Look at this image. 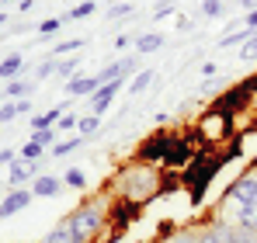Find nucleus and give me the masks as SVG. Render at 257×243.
Returning <instances> with one entry per match:
<instances>
[{
  "mask_svg": "<svg viewBox=\"0 0 257 243\" xmlns=\"http://www.w3.org/2000/svg\"><path fill=\"white\" fill-rule=\"evenodd\" d=\"M66 222H70L73 243H97L101 229H104V208H101V202H87L80 208H73L66 215Z\"/></svg>",
  "mask_w": 257,
  "mask_h": 243,
  "instance_id": "1",
  "label": "nucleus"
},
{
  "mask_svg": "<svg viewBox=\"0 0 257 243\" xmlns=\"http://www.w3.org/2000/svg\"><path fill=\"white\" fill-rule=\"evenodd\" d=\"M226 198H229V202H236V208H240V205L257 202V174H254V170L240 174V177L226 188Z\"/></svg>",
  "mask_w": 257,
  "mask_h": 243,
  "instance_id": "2",
  "label": "nucleus"
},
{
  "mask_svg": "<svg viewBox=\"0 0 257 243\" xmlns=\"http://www.w3.org/2000/svg\"><path fill=\"white\" fill-rule=\"evenodd\" d=\"M125 83H128L125 77H122V80H108V83H101V87H97V90H94V94L87 97V101H90V115H104V111H108V104L115 101V94H118V90H122Z\"/></svg>",
  "mask_w": 257,
  "mask_h": 243,
  "instance_id": "3",
  "label": "nucleus"
},
{
  "mask_svg": "<svg viewBox=\"0 0 257 243\" xmlns=\"http://www.w3.org/2000/svg\"><path fill=\"white\" fill-rule=\"evenodd\" d=\"M35 177H39V163H28V160H21V157L7 163V184L11 188H21V184H28Z\"/></svg>",
  "mask_w": 257,
  "mask_h": 243,
  "instance_id": "4",
  "label": "nucleus"
},
{
  "mask_svg": "<svg viewBox=\"0 0 257 243\" xmlns=\"http://www.w3.org/2000/svg\"><path fill=\"white\" fill-rule=\"evenodd\" d=\"M32 198H35V195H32L28 188H14L7 198H0V219H11V215H18L21 208H28V205H32Z\"/></svg>",
  "mask_w": 257,
  "mask_h": 243,
  "instance_id": "5",
  "label": "nucleus"
},
{
  "mask_svg": "<svg viewBox=\"0 0 257 243\" xmlns=\"http://www.w3.org/2000/svg\"><path fill=\"white\" fill-rule=\"evenodd\" d=\"M63 188H66V184H63V177L39 174V177H35V184H32V195H35V198H56Z\"/></svg>",
  "mask_w": 257,
  "mask_h": 243,
  "instance_id": "6",
  "label": "nucleus"
},
{
  "mask_svg": "<svg viewBox=\"0 0 257 243\" xmlns=\"http://www.w3.org/2000/svg\"><path fill=\"white\" fill-rule=\"evenodd\" d=\"M101 87V80H97V73L94 77H73V80H66V97H90L94 90Z\"/></svg>",
  "mask_w": 257,
  "mask_h": 243,
  "instance_id": "7",
  "label": "nucleus"
},
{
  "mask_svg": "<svg viewBox=\"0 0 257 243\" xmlns=\"http://www.w3.org/2000/svg\"><path fill=\"white\" fill-rule=\"evenodd\" d=\"M188 153H191V146L184 139H171L167 143V153H164V167H181V163L188 160Z\"/></svg>",
  "mask_w": 257,
  "mask_h": 243,
  "instance_id": "8",
  "label": "nucleus"
},
{
  "mask_svg": "<svg viewBox=\"0 0 257 243\" xmlns=\"http://www.w3.org/2000/svg\"><path fill=\"white\" fill-rule=\"evenodd\" d=\"M167 136H153V139H146V146L139 150V160H160L164 163V153H167Z\"/></svg>",
  "mask_w": 257,
  "mask_h": 243,
  "instance_id": "9",
  "label": "nucleus"
},
{
  "mask_svg": "<svg viewBox=\"0 0 257 243\" xmlns=\"http://www.w3.org/2000/svg\"><path fill=\"white\" fill-rule=\"evenodd\" d=\"M164 49V32H146V35H136V56H150Z\"/></svg>",
  "mask_w": 257,
  "mask_h": 243,
  "instance_id": "10",
  "label": "nucleus"
},
{
  "mask_svg": "<svg viewBox=\"0 0 257 243\" xmlns=\"http://www.w3.org/2000/svg\"><path fill=\"white\" fill-rule=\"evenodd\" d=\"M4 90H7V97H11V101H21V97H32L35 83H32V80H25V77H14V80L7 83Z\"/></svg>",
  "mask_w": 257,
  "mask_h": 243,
  "instance_id": "11",
  "label": "nucleus"
},
{
  "mask_svg": "<svg viewBox=\"0 0 257 243\" xmlns=\"http://www.w3.org/2000/svg\"><path fill=\"white\" fill-rule=\"evenodd\" d=\"M236 226H243V229L257 233V202L240 205V208H236Z\"/></svg>",
  "mask_w": 257,
  "mask_h": 243,
  "instance_id": "12",
  "label": "nucleus"
},
{
  "mask_svg": "<svg viewBox=\"0 0 257 243\" xmlns=\"http://www.w3.org/2000/svg\"><path fill=\"white\" fill-rule=\"evenodd\" d=\"M157 80V70H139V73H136V77H132V80H128V94H132V97H136V94H143V90H146V87H150V83Z\"/></svg>",
  "mask_w": 257,
  "mask_h": 243,
  "instance_id": "13",
  "label": "nucleus"
},
{
  "mask_svg": "<svg viewBox=\"0 0 257 243\" xmlns=\"http://www.w3.org/2000/svg\"><path fill=\"white\" fill-rule=\"evenodd\" d=\"M42 243H73V233H70V222L63 219L59 226H52L49 233L42 236Z\"/></svg>",
  "mask_w": 257,
  "mask_h": 243,
  "instance_id": "14",
  "label": "nucleus"
},
{
  "mask_svg": "<svg viewBox=\"0 0 257 243\" xmlns=\"http://www.w3.org/2000/svg\"><path fill=\"white\" fill-rule=\"evenodd\" d=\"M21 70H25V56H21V52H11V56L0 63V77H18Z\"/></svg>",
  "mask_w": 257,
  "mask_h": 243,
  "instance_id": "15",
  "label": "nucleus"
},
{
  "mask_svg": "<svg viewBox=\"0 0 257 243\" xmlns=\"http://www.w3.org/2000/svg\"><path fill=\"white\" fill-rule=\"evenodd\" d=\"M80 146H84V136H70V139H63V143L52 146V157H66V153H73Z\"/></svg>",
  "mask_w": 257,
  "mask_h": 243,
  "instance_id": "16",
  "label": "nucleus"
},
{
  "mask_svg": "<svg viewBox=\"0 0 257 243\" xmlns=\"http://www.w3.org/2000/svg\"><path fill=\"white\" fill-rule=\"evenodd\" d=\"M63 184H66V188H77V191H80V188H87V174L80 170V167H70V170L63 174Z\"/></svg>",
  "mask_w": 257,
  "mask_h": 243,
  "instance_id": "17",
  "label": "nucleus"
},
{
  "mask_svg": "<svg viewBox=\"0 0 257 243\" xmlns=\"http://www.w3.org/2000/svg\"><path fill=\"white\" fill-rule=\"evenodd\" d=\"M59 28H63V18H45L35 32H39V39L45 42V39H56V32H59Z\"/></svg>",
  "mask_w": 257,
  "mask_h": 243,
  "instance_id": "18",
  "label": "nucleus"
},
{
  "mask_svg": "<svg viewBox=\"0 0 257 243\" xmlns=\"http://www.w3.org/2000/svg\"><path fill=\"white\" fill-rule=\"evenodd\" d=\"M84 49V39H66V42H59V45H52V56L59 59V56H70V52H80Z\"/></svg>",
  "mask_w": 257,
  "mask_h": 243,
  "instance_id": "19",
  "label": "nucleus"
},
{
  "mask_svg": "<svg viewBox=\"0 0 257 243\" xmlns=\"http://www.w3.org/2000/svg\"><path fill=\"white\" fill-rule=\"evenodd\" d=\"M42 146H39V143H32V139H28V143H25V146H21V153H18V157H21V160H28V163H39L42 160Z\"/></svg>",
  "mask_w": 257,
  "mask_h": 243,
  "instance_id": "20",
  "label": "nucleus"
},
{
  "mask_svg": "<svg viewBox=\"0 0 257 243\" xmlns=\"http://www.w3.org/2000/svg\"><path fill=\"white\" fill-rule=\"evenodd\" d=\"M97 129H101V115H84V118L77 122V136H90Z\"/></svg>",
  "mask_w": 257,
  "mask_h": 243,
  "instance_id": "21",
  "label": "nucleus"
},
{
  "mask_svg": "<svg viewBox=\"0 0 257 243\" xmlns=\"http://www.w3.org/2000/svg\"><path fill=\"white\" fill-rule=\"evenodd\" d=\"M97 11V0H84V4H77V7H70V14L66 18H73V21H80V18H90Z\"/></svg>",
  "mask_w": 257,
  "mask_h": 243,
  "instance_id": "22",
  "label": "nucleus"
},
{
  "mask_svg": "<svg viewBox=\"0 0 257 243\" xmlns=\"http://www.w3.org/2000/svg\"><path fill=\"white\" fill-rule=\"evenodd\" d=\"M132 11H136V4H132V0H122V4H111V7H108V21H118V18H128Z\"/></svg>",
  "mask_w": 257,
  "mask_h": 243,
  "instance_id": "23",
  "label": "nucleus"
},
{
  "mask_svg": "<svg viewBox=\"0 0 257 243\" xmlns=\"http://www.w3.org/2000/svg\"><path fill=\"white\" fill-rule=\"evenodd\" d=\"M240 59L247 63V59H257V28H250V39L240 45Z\"/></svg>",
  "mask_w": 257,
  "mask_h": 243,
  "instance_id": "24",
  "label": "nucleus"
},
{
  "mask_svg": "<svg viewBox=\"0 0 257 243\" xmlns=\"http://www.w3.org/2000/svg\"><path fill=\"white\" fill-rule=\"evenodd\" d=\"M56 66H59V59H56V56H49L45 63H39V70H35V80H49V77H56Z\"/></svg>",
  "mask_w": 257,
  "mask_h": 243,
  "instance_id": "25",
  "label": "nucleus"
},
{
  "mask_svg": "<svg viewBox=\"0 0 257 243\" xmlns=\"http://www.w3.org/2000/svg\"><path fill=\"white\" fill-rule=\"evenodd\" d=\"M77 70H80V59H59V66H56V77H77Z\"/></svg>",
  "mask_w": 257,
  "mask_h": 243,
  "instance_id": "26",
  "label": "nucleus"
},
{
  "mask_svg": "<svg viewBox=\"0 0 257 243\" xmlns=\"http://www.w3.org/2000/svg\"><path fill=\"white\" fill-rule=\"evenodd\" d=\"M32 143H39L42 150H49V146L56 143V129H39V132H32Z\"/></svg>",
  "mask_w": 257,
  "mask_h": 243,
  "instance_id": "27",
  "label": "nucleus"
},
{
  "mask_svg": "<svg viewBox=\"0 0 257 243\" xmlns=\"http://www.w3.org/2000/svg\"><path fill=\"white\" fill-rule=\"evenodd\" d=\"M171 14H177V0H160L157 7H153V18L160 21V18H171Z\"/></svg>",
  "mask_w": 257,
  "mask_h": 243,
  "instance_id": "28",
  "label": "nucleus"
},
{
  "mask_svg": "<svg viewBox=\"0 0 257 243\" xmlns=\"http://www.w3.org/2000/svg\"><path fill=\"white\" fill-rule=\"evenodd\" d=\"M222 7H226L222 0H202V14H205V18H219Z\"/></svg>",
  "mask_w": 257,
  "mask_h": 243,
  "instance_id": "29",
  "label": "nucleus"
},
{
  "mask_svg": "<svg viewBox=\"0 0 257 243\" xmlns=\"http://www.w3.org/2000/svg\"><path fill=\"white\" fill-rule=\"evenodd\" d=\"M77 115H70V111H66V115H63V118L56 122V132H77Z\"/></svg>",
  "mask_w": 257,
  "mask_h": 243,
  "instance_id": "30",
  "label": "nucleus"
},
{
  "mask_svg": "<svg viewBox=\"0 0 257 243\" xmlns=\"http://www.w3.org/2000/svg\"><path fill=\"white\" fill-rule=\"evenodd\" d=\"M233 243H257V233L243 229V226H233Z\"/></svg>",
  "mask_w": 257,
  "mask_h": 243,
  "instance_id": "31",
  "label": "nucleus"
},
{
  "mask_svg": "<svg viewBox=\"0 0 257 243\" xmlns=\"http://www.w3.org/2000/svg\"><path fill=\"white\" fill-rule=\"evenodd\" d=\"M18 118V104L14 101H7V104H0V125H7V122Z\"/></svg>",
  "mask_w": 257,
  "mask_h": 243,
  "instance_id": "32",
  "label": "nucleus"
},
{
  "mask_svg": "<svg viewBox=\"0 0 257 243\" xmlns=\"http://www.w3.org/2000/svg\"><path fill=\"white\" fill-rule=\"evenodd\" d=\"M14 104H18V115H32V97H21Z\"/></svg>",
  "mask_w": 257,
  "mask_h": 243,
  "instance_id": "33",
  "label": "nucleus"
},
{
  "mask_svg": "<svg viewBox=\"0 0 257 243\" xmlns=\"http://www.w3.org/2000/svg\"><path fill=\"white\" fill-rule=\"evenodd\" d=\"M191 28V18L188 14H177V32H188Z\"/></svg>",
  "mask_w": 257,
  "mask_h": 243,
  "instance_id": "34",
  "label": "nucleus"
},
{
  "mask_svg": "<svg viewBox=\"0 0 257 243\" xmlns=\"http://www.w3.org/2000/svg\"><path fill=\"white\" fill-rule=\"evenodd\" d=\"M11 160H18V153L14 150H0V163H11Z\"/></svg>",
  "mask_w": 257,
  "mask_h": 243,
  "instance_id": "35",
  "label": "nucleus"
},
{
  "mask_svg": "<svg viewBox=\"0 0 257 243\" xmlns=\"http://www.w3.org/2000/svg\"><path fill=\"white\" fill-rule=\"evenodd\" d=\"M18 7H21V14H28V11H32V7H35V0H21V4H18Z\"/></svg>",
  "mask_w": 257,
  "mask_h": 243,
  "instance_id": "36",
  "label": "nucleus"
},
{
  "mask_svg": "<svg viewBox=\"0 0 257 243\" xmlns=\"http://www.w3.org/2000/svg\"><path fill=\"white\" fill-rule=\"evenodd\" d=\"M128 42H132V35H118V39H115V45H118V49H125Z\"/></svg>",
  "mask_w": 257,
  "mask_h": 243,
  "instance_id": "37",
  "label": "nucleus"
},
{
  "mask_svg": "<svg viewBox=\"0 0 257 243\" xmlns=\"http://www.w3.org/2000/svg\"><path fill=\"white\" fill-rule=\"evenodd\" d=\"M240 4H243L247 11H257V0H240Z\"/></svg>",
  "mask_w": 257,
  "mask_h": 243,
  "instance_id": "38",
  "label": "nucleus"
},
{
  "mask_svg": "<svg viewBox=\"0 0 257 243\" xmlns=\"http://www.w3.org/2000/svg\"><path fill=\"white\" fill-rule=\"evenodd\" d=\"M0 25H7V14H0Z\"/></svg>",
  "mask_w": 257,
  "mask_h": 243,
  "instance_id": "39",
  "label": "nucleus"
},
{
  "mask_svg": "<svg viewBox=\"0 0 257 243\" xmlns=\"http://www.w3.org/2000/svg\"><path fill=\"white\" fill-rule=\"evenodd\" d=\"M0 4H11V0H0Z\"/></svg>",
  "mask_w": 257,
  "mask_h": 243,
  "instance_id": "40",
  "label": "nucleus"
},
{
  "mask_svg": "<svg viewBox=\"0 0 257 243\" xmlns=\"http://www.w3.org/2000/svg\"><path fill=\"white\" fill-rule=\"evenodd\" d=\"M254 170H257V167H254Z\"/></svg>",
  "mask_w": 257,
  "mask_h": 243,
  "instance_id": "41",
  "label": "nucleus"
}]
</instances>
